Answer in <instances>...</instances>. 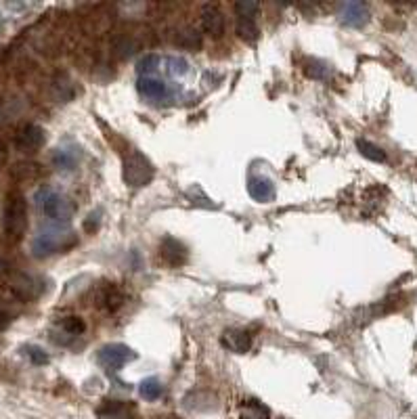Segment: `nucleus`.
I'll list each match as a JSON object with an SVG mask.
<instances>
[{
  "mask_svg": "<svg viewBox=\"0 0 417 419\" xmlns=\"http://www.w3.org/2000/svg\"><path fill=\"white\" fill-rule=\"evenodd\" d=\"M46 141V132L44 128L36 126V124H27L19 130L17 135V147L23 149V151H38Z\"/></svg>",
  "mask_w": 417,
  "mask_h": 419,
  "instance_id": "7",
  "label": "nucleus"
},
{
  "mask_svg": "<svg viewBox=\"0 0 417 419\" xmlns=\"http://www.w3.org/2000/svg\"><path fill=\"white\" fill-rule=\"evenodd\" d=\"M27 231V201L21 193H11L4 206V233L19 242Z\"/></svg>",
  "mask_w": 417,
  "mask_h": 419,
  "instance_id": "2",
  "label": "nucleus"
},
{
  "mask_svg": "<svg viewBox=\"0 0 417 419\" xmlns=\"http://www.w3.org/2000/svg\"><path fill=\"white\" fill-rule=\"evenodd\" d=\"M94 302H97V306H101V308L113 313V311H118V308L124 304V294H122V289H120L118 285L105 283V285H101V287L97 289Z\"/></svg>",
  "mask_w": 417,
  "mask_h": 419,
  "instance_id": "9",
  "label": "nucleus"
},
{
  "mask_svg": "<svg viewBox=\"0 0 417 419\" xmlns=\"http://www.w3.org/2000/svg\"><path fill=\"white\" fill-rule=\"evenodd\" d=\"M27 354H30L32 363H36V365H44V363H49V356H46L40 348H36V346L27 348Z\"/></svg>",
  "mask_w": 417,
  "mask_h": 419,
  "instance_id": "25",
  "label": "nucleus"
},
{
  "mask_svg": "<svg viewBox=\"0 0 417 419\" xmlns=\"http://www.w3.org/2000/svg\"><path fill=\"white\" fill-rule=\"evenodd\" d=\"M154 174H156V168L141 151L130 149L124 154V182L128 187H135V189L145 187L151 182Z\"/></svg>",
  "mask_w": 417,
  "mask_h": 419,
  "instance_id": "4",
  "label": "nucleus"
},
{
  "mask_svg": "<svg viewBox=\"0 0 417 419\" xmlns=\"http://www.w3.org/2000/svg\"><path fill=\"white\" fill-rule=\"evenodd\" d=\"M139 392H141V396H143L145 401H158L160 394H162V386H160V382H158L156 377H149V380H145V382L141 384Z\"/></svg>",
  "mask_w": 417,
  "mask_h": 419,
  "instance_id": "22",
  "label": "nucleus"
},
{
  "mask_svg": "<svg viewBox=\"0 0 417 419\" xmlns=\"http://www.w3.org/2000/svg\"><path fill=\"white\" fill-rule=\"evenodd\" d=\"M340 19L350 27H363L369 21V8L363 2H344L340 6Z\"/></svg>",
  "mask_w": 417,
  "mask_h": 419,
  "instance_id": "8",
  "label": "nucleus"
},
{
  "mask_svg": "<svg viewBox=\"0 0 417 419\" xmlns=\"http://www.w3.org/2000/svg\"><path fill=\"white\" fill-rule=\"evenodd\" d=\"M34 199H36L38 212H40L42 216H46L49 220L57 223V225L68 223L70 216H72V212H74V206H72L63 195H59L57 191H53V189H49V187L40 189V191L36 193Z\"/></svg>",
  "mask_w": 417,
  "mask_h": 419,
  "instance_id": "3",
  "label": "nucleus"
},
{
  "mask_svg": "<svg viewBox=\"0 0 417 419\" xmlns=\"http://www.w3.org/2000/svg\"><path fill=\"white\" fill-rule=\"evenodd\" d=\"M237 34H239V38L246 40V42H256L258 36H260V30H258V25H256L254 19L239 17V19H237Z\"/></svg>",
  "mask_w": 417,
  "mask_h": 419,
  "instance_id": "18",
  "label": "nucleus"
},
{
  "mask_svg": "<svg viewBox=\"0 0 417 419\" xmlns=\"http://www.w3.org/2000/svg\"><path fill=\"white\" fill-rule=\"evenodd\" d=\"M356 147H359V151L365 156V158H369V160H373V162H386V154L378 147V145H373V143H369V141H356Z\"/></svg>",
  "mask_w": 417,
  "mask_h": 419,
  "instance_id": "20",
  "label": "nucleus"
},
{
  "mask_svg": "<svg viewBox=\"0 0 417 419\" xmlns=\"http://www.w3.org/2000/svg\"><path fill=\"white\" fill-rule=\"evenodd\" d=\"M258 4L256 2H251V0H242V2H237L235 4V13H237V17H248V19H254V15L258 13Z\"/></svg>",
  "mask_w": 417,
  "mask_h": 419,
  "instance_id": "23",
  "label": "nucleus"
},
{
  "mask_svg": "<svg viewBox=\"0 0 417 419\" xmlns=\"http://www.w3.org/2000/svg\"><path fill=\"white\" fill-rule=\"evenodd\" d=\"M156 65H160V57H156V55H147L145 59H141V63H139V72L143 74V72H154L156 70Z\"/></svg>",
  "mask_w": 417,
  "mask_h": 419,
  "instance_id": "24",
  "label": "nucleus"
},
{
  "mask_svg": "<svg viewBox=\"0 0 417 419\" xmlns=\"http://www.w3.org/2000/svg\"><path fill=\"white\" fill-rule=\"evenodd\" d=\"M101 419H135V405H126L120 401H107L99 409Z\"/></svg>",
  "mask_w": 417,
  "mask_h": 419,
  "instance_id": "14",
  "label": "nucleus"
},
{
  "mask_svg": "<svg viewBox=\"0 0 417 419\" xmlns=\"http://www.w3.org/2000/svg\"><path fill=\"white\" fill-rule=\"evenodd\" d=\"M132 358H135V352L124 344H107L99 350V356H97L99 365L109 373L120 371Z\"/></svg>",
  "mask_w": 417,
  "mask_h": 419,
  "instance_id": "5",
  "label": "nucleus"
},
{
  "mask_svg": "<svg viewBox=\"0 0 417 419\" xmlns=\"http://www.w3.org/2000/svg\"><path fill=\"white\" fill-rule=\"evenodd\" d=\"M86 332V323H84L82 317H76V315H70V317H63L59 321V339H55L57 344H68L76 337Z\"/></svg>",
  "mask_w": 417,
  "mask_h": 419,
  "instance_id": "10",
  "label": "nucleus"
},
{
  "mask_svg": "<svg viewBox=\"0 0 417 419\" xmlns=\"http://www.w3.org/2000/svg\"><path fill=\"white\" fill-rule=\"evenodd\" d=\"M223 346L231 352H237V354H244L251 348V335L246 330H227L223 334Z\"/></svg>",
  "mask_w": 417,
  "mask_h": 419,
  "instance_id": "11",
  "label": "nucleus"
},
{
  "mask_svg": "<svg viewBox=\"0 0 417 419\" xmlns=\"http://www.w3.org/2000/svg\"><path fill=\"white\" fill-rule=\"evenodd\" d=\"M168 63L172 65V68H170L172 74H185V72H187V61H185V59L172 57V59H168Z\"/></svg>",
  "mask_w": 417,
  "mask_h": 419,
  "instance_id": "26",
  "label": "nucleus"
},
{
  "mask_svg": "<svg viewBox=\"0 0 417 419\" xmlns=\"http://www.w3.org/2000/svg\"><path fill=\"white\" fill-rule=\"evenodd\" d=\"M201 27L212 38H220L225 34V15L216 4H206L201 8Z\"/></svg>",
  "mask_w": 417,
  "mask_h": 419,
  "instance_id": "6",
  "label": "nucleus"
},
{
  "mask_svg": "<svg viewBox=\"0 0 417 419\" xmlns=\"http://www.w3.org/2000/svg\"><path fill=\"white\" fill-rule=\"evenodd\" d=\"M304 72H306L309 78H315V80H325V78L330 76V68H328L325 63L317 61V59L306 61V63H304Z\"/></svg>",
  "mask_w": 417,
  "mask_h": 419,
  "instance_id": "21",
  "label": "nucleus"
},
{
  "mask_svg": "<svg viewBox=\"0 0 417 419\" xmlns=\"http://www.w3.org/2000/svg\"><path fill=\"white\" fill-rule=\"evenodd\" d=\"M139 92L149 99V101H164L168 99L170 90H168V84H164L162 80L154 78V76H145L139 80Z\"/></svg>",
  "mask_w": 417,
  "mask_h": 419,
  "instance_id": "13",
  "label": "nucleus"
},
{
  "mask_svg": "<svg viewBox=\"0 0 417 419\" xmlns=\"http://www.w3.org/2000/svg\"><path fill=\"white\" fill-rule=\"evenodd\" d=\"M239 419H270V411H268V407H264L258 401H246L242 405Z\"/></svg>",
  "mask_w": 417,
  "mask_h": 419,
  "instance_id": "16",
  "label": "nucleus"
},
{
  "mask_svg": "<svg viewBox=\"0 0 417 419\" xmlns=\"http://www.w3.org/2000/svg\"><path fill=\"white\" fill-rule=\"evenodd\" d=\"M176 44H178V46H185V49H199L201 38H199L197 30L187 27V30L178 32V36H176Z\"/></svg>",
  "mask_w": 417,
  "mask_h": 419,
  "instance_id": "19",
  "label": "nucleus"
},
{
  "mask_svg": "<svg viewBox=\"0 0 417 419\" xmlns=\"http://www.w3.org/2000/svg\"><path fill=\"white\" fill-rule=\"evenodd\" d=\"M76 244H78V235L70 227L53 225V227H46L44 231H40L34 237L32 251H34L36 258H46V256L57 254V251L72 250Z\"/></svg>",
  "mask_w": 417,
  "mask_h": 419,
  "instance_id": "1",
  "label": "nucleus"
},
{
  "mask_svg": "<svg viewBox=\"0 0 417 419\" xmlns=\"http://www.w3.org/2000/svg\"><path fill=\"white\" fill-rule=\"evenodd\" d=\"M248 191H250V195L256 201H262V204L275 199V185L268 178H264V176H250Z\"/></svg>",
  "mask_w": 417,
  "mask_h": 419,
  "instance_id": "12",
  "label": "nucleus"
},
{
  "mask_svg": "<svg viewBox=\"0 0 417 419\" xmlns=\"http://www.w3.org/2000/svg\"><path fill=\"white\" fill-rule=\"evenodd\" d=\"M156 419H182V418H176V415H162V418H156Z\"/></svg>",
  "mask_w": 417,
  "mask_h": 419,
  "instance_id": "28",
  "label": "nucleus"
},
{
  "mask_svg": "<svg viewBox=\"0 0 417 419\" xmlns=\"http://www.w3.org/2000/svg\"><path fill=\"white\" fill-rule=\"evenodd\" d=\"M8 323H11V317H8V313L0 306V330H4Z\"/></svg>",
  "mask_w": 417,
  "mask_h": 419,
  "instance_id": "27",
  "label": "nucleus"
},
{
  "mask_svg": "<svg viewBox=\"0 0 417 419\" xmlns=\"http://www.w3.org/2000/svg\"><path fill=\"white\" fill-rule=\"evenodd\" d=\"M53 164L59 170H74L78 164V154L74 149H57L53 156Z\"/></svg>",
  "mask_w": 417,
  "mask_h": 419,
  "instance_id": "17",
  "label": "nucleus"
},
{
  "mask_svg": "<svg viewBox=\"0 0 417 419\" xmlns=\"http://www.w3.org/2000/svg\"><path fill=\"white\" fill-rule=\"evenodd\" d=\"M160 256L166 260L168 264H172V266H178V264H182V262L187 260V250H185V246H182L180 242H176V239L168 237V239H164V242H162Z\"/></svg>",
  "mask_w": 417,
  "mask_h": 419,
  "instance_id": "15",
  "label": "nucleus"
}]
</instances>
